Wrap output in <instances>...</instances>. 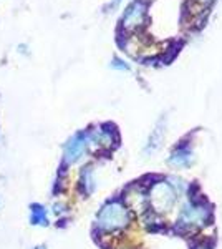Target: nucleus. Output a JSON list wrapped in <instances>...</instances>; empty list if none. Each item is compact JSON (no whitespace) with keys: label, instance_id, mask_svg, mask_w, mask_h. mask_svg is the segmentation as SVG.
<instances>
[{"label":"nucleus","instance_id":"7ed1b4c3","mask_svg":"<svg viewBox=\"0 0 222 249\" xmlns=\"http://www.w3.org/2000/svg\"><path fill=\"white\" fill-rule=\"evenodd\" d=\"M30 223L34 226H48V216L47 210L42 204H32L30 206Z\"/></svg>","mask_w":222,"mask_h":249},{"label":"nucleus","instance_id":"f257e3e1","mask_svg":"<svg viewBox=\"0 0 222 249\" xmlns=\"http://www.w3.org/2000/svg\"><path fill=\"white\" fill-rule=\"evenodd\" d=\"M128 221L126 210L120 203H110L103 208V211L98 216V226L106 231L116 230V228L124 226Z\"/></svg>","mask_w":222,"mask_h":249},{"label":"nucleus","instance_id":"f03ea898","mask_svg":"<svg viewBox=\"0 0 222 249\" xmlns=\"http://www.w3.org/2000/svg\"><path fill=\"white\" fill-rule=\"evenodd\" d=\"M86 150V138L85 135H75L65 146V163H75L83 156Z\"/></svg>","mask_w":222,"mask_h":249},{"label":"nucleus","instance_id":"20e7f679","mask_svg":"<svg viewBox=\"0 0 222 249\" xmlns=\"http://www.w3.org/2000/svg\"><path fill=\"white\" fill-rule=\"evenodd\" d=\"M35 249H47L45 246H38V248H35Z\"/></svg>","mask_w":222,"mask_h":249}]
</instances>
